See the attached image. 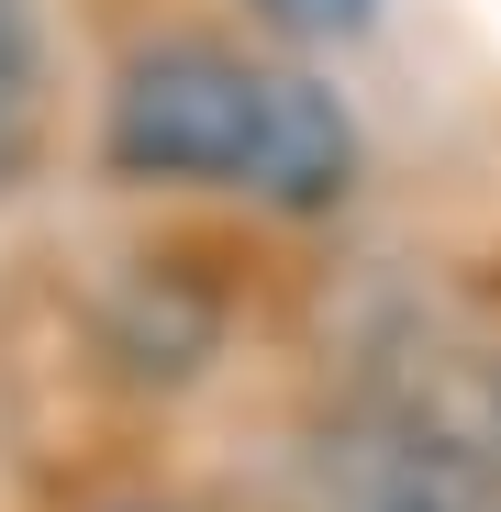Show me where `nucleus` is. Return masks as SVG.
<instances>
[{"label": "nucleus", "instance_id": "obj_4", "mask_svg": "<svg viewBox=\"0 0 501 512\" xmlns=\"http://www.w3.org/2000/svg\"><path fill=\"white\" fill-rule=\"evenodd\" d=\"M257 12H268L279 34H312V45H334V34H368V23H379V0H257Z\"/></svg>", "mask_w": 501, "mask_h": 512}, {"label": "nucleus", "instance_id": "obj_3", "mask_svg": "<svg viewBox=\"0 0 501 512\" xmlns=\"http://www.w3.org/2000/svg\"><path fill=\"white\" fill-rule=\"evenodd\" d=\"M45 123V56H34V0H0V190L23 179Z\"/></svg>", "mask_w": 501, "mask_h": 512}, {"label": "nucleus", "instance_id": "obj_6", "mask_svg": "<svg viewBox=\"0 0 501 512\" xmlns=\"http://www.w3.org/2000/svg\"><path fill=\"white\" fill-rule=\"evenodd\" d=\"M123 512H156V501H123Z\"/></svg>", "mask_w": 501, "mask_h": 512}, {"label": "nucleus", "instance_id": "obj_2", "mask_svg": "<svg viewBox=\"0 0 501 512\" xmlns=\"http://www.w3.org/2000/svg\"><path fill=\"white\" fill-rule=\"evenodd\" d=\"M301 512H501V457L435 401H346L312 435Z\"/></svg>", "mask_w": 501, "mask_h": 512}, {"label": "nucleus", "instance_id": "obj_1", "mask_svg": "<svg viewBox=\"0 0 501 512\" xmlns=\"http://www.w3.org/2000/svg\"><path fill=\"white\" fill-rule=\"evenodd\" d=\"M101 145L123 179H212L268 212H334L357 190V123L301 67H257L234 45H145L112 78Z\"/></svg>", "mask_w": 501, "mask_h": 512}, {"label": "nucleus", "instance_id": "obj_5", "mask_svg": "<svg viewBox=\"0 0 501 512\" xmlns=\"http://www.w3.org/2000/svg\"><path fill=\"white\" fill-rule=\"evenodd\" d=\"M490 457H501V401H490Z\"/></svg>", "mask_w": 501, "mask_h": 512}]
</instances>
